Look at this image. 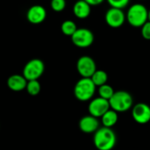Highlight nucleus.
Returning a JSON list of instances; mask_svg holds the SVG:
<instances>
[{
    "label": "nucleus",
    "instance_id": "f257e3e1",
    "mask_svg": "<svg viewBox=\"0 0 150 150\" xmlns=\"http://www.w3.org/2000/svg\"><path fill=\"white\" fill-rule=\"evenodd\" d=\"M93 143L98 150H112L117 143V136L112 127H99L93 136Z\"/></svg>",
    "mask_w": 150,
    "mask_h": 150
},
{
    "label": "nucleus",
    "instance_id": "f03ea898",
    "mask_svg": "<svg viewBox=\"0 0 150 150\" xmlns=\"http://www.w3.org/2000/svg\"><path fill=\"white\" fill-rule=\"evenodd\" d=\"M96 88L91 77H82L75 84L74 96L81 102L90 101L96 92Z\"/></svg>",
    "mask_w": 150,
    "mask_h": 150
},
{
    "label": "nucleus",
    "instance_id": "7ed1b4c3",
    "mask_svg": "<svg viewBox=\"0 0 150 150\" xmlns=\"http://www.w3.org/2000/svg\"><path fill=\"white\" fill-rule=\"evenodd\" d=\"M126 18L130 25L141 27L149 20V10L144 4H134L129 7L126 14Z\"/></svg>",
    "mask_w": 150,
    "mask_h": 150
},
{
    "label": "nucleus",
    "instance_id": "20e7f679",
    "mask_svg": "<svg viewBox=\"0 0 150 150\" xmlns=\"http://www.w3.org/2000/svg\"><path fill=\"white\" fill-rule=\"evenodd\" d=\"M134 99L132 95L125 91H114L112 98L109 99L110 107L117 112H125L133 107Z\"/></svg>",
    "mask_w": 150,
    "mask_h": 150
},
{
    "label": "nucleus",
    "instance_id": "39448f33",
    "mask_svg": "<svg viewBox=\"0 0 150 150\" xmlns=\"http://www.w3.org/2000/svg\"><path fill=\"white\" fill-rule=\"evenodd\" d=\"M45 64L42 60L39 58H33L28 61L23 68L22 75L28 80L39 79L44 73Z\"/></svg>",
    "mask_w": 150,
    "mask_h": 150
},
{
    "label": "nucleus",
    "instance_id": "423d86ee",
    "mask_svg": "<svg viewBox=\"0 0 150 150\" xmlns=\"http://www.w3.org/2000/svg\"><path fill=\"white\" fill-rule=\"evenodd\" d=\"M72 43L80 48H86L94 42V34L88 28H77L70 36Z\"/></svg>",
    "mask_w": 150,
    "mask_h": 150
},
{
    "label": "nucleus",
    "instance_id": "0eeeda50",
    "mask_svg": "<svg viewBox=\"0 0 150 150\" xmlns=\"http://www.w3.org/2000/svg\"><path fill=\"white\" fill-rule=\"evenodd\" d=\"M76 70L82 77H91L97 70V64L91 56L83 55L76 62Z\"/></svg>",
    "mask_w": 150,
    "mask_h": 150
},
{
    "label": "nucleus",
    "instance_id": "6e6552de",
    "mask_svg": "<svg viewBox=\"0 0 150 150\" xmlns=\"http://www.w3.org/2000/svg\"><path fill=\"white\" fill-rule=\"evenodd\" d=\"M106 24L112 28H119L126 22V14L122 9L111 7L107 10L105 15Z\"/></svg>",
    "mask_w": 150,
    "mask_h": 150
},
{
    "label": "nucleus",
    "instance_id": "1a4fd4ad",
    "mask_svg": "<svg viewBox=\"0 0 150 150\" xmlns=\"http://www.w3.org/2000/svg\"><path fill=\"white\" fill-rule=\"evenodd\" d=\"M110 108L111 107H110L109 100L103 98L101 97H98L91 99L88 105V112L89 114L94 117L101 118L102 115Z\"/></svg>",
    "mask_w": 150,
    "mask_h": 150
},
{
    "label": "nucleus",
    "instance_id": "9d476101",
    "mask_svg": "<svg viewBox=\"0 0 150 150\" xmlns=\"http://www.w3.org/2000/svg\"><path fill=\"white\" fill-rule=\"evenodd\" d=\"M132 117L134 120L141 125L150 121V106L145 103H138L132 107Z\"/></svg>",
    "mask_w": 150,
    "mask_h": 150
},
{
    "label": "nucleus",
    "instance_id": "9b49d317",
    "mask_svg": "<svg viewBox=\"0 0 150 150\" xmlns=\"http://www.w3.org/2000/svg\"><path fill=\"white\" fill-rule=\"evenodd\" d=\"M47 18V11L44 6L40 4H34L31 6L26 12L27 20L33 25L41 24Z\"/></svg>",
    "mask_w": 150,
    "mask_h": 150
},
{
    "label": "nucleus",
    "instance_id": "f8f14e48",
    "mask_svg": "<svg viewBox=\"0 0 150 150\" xmlns=\"http://www.w3.org/2000/svg\"><path fill=\"white\" fill-rule=\"evenodd\" d=\"M79 128L84 134H94L100 127L98 118L91 114L83 116L79 120Z\"/></svg>",
    "mask_w": 150,
    "mask_h": 150
},
{
    "label": "nucleus",
    "instance_id": "ddd939ff",
    "mask_svg": "<svg viewBox=\"0 0 150 150\" xmlns=\"http://www.w3.org/2000/svg\"><path fill=\"white\" fill-rule=\"evenodd\" d=\"M27 83V80L23 75L14 74L8 77L7 79V86L12 91H21L25 90V86Z\"/></svg>",
    "mask_w": 150,
    "mask_h": 150
},
{
    "label": "nucleus",
    "instance_id": "4468645a",
    "mask_svg": "<svg viewBox=\"0 0 150 150\" xmlns=\"http://www.w3.org/2000/svg\"><path fill=\"white\" fill-rule=\"evenodd\" d=\"M91 12V5H90L84 0H78L73 5L74 15L80 19L87 18Z\"/></svg>",
    "mask_w": 150,
    "mask_h": 150
},
{
    "label": "nucleus",
    "instance_id": "2eb2a0df",
    "mask_svg": "<svg viewBox=\"0 0 150 150\" xmlns=\"http://www.w3.org/2000/svg\"><path fill=\"white\" fill-rule=\"evenodd\" d=\"M119 112H117L116 111H114L113 109L110 108L109 110H107L101 117V121L104 127H114L118 120H119Z\"/></svg>",
    "mask_w": 150,
    "mask_h": 150
},
{
    "label": "nucleus",
    "instance_id": "dca6fc26",
    "mask_svg": "<svg viewBox=\"0 0 150 150\" xmlns=\"http://www.w3.org/2000/svg\"><path fill=\"white\" fill-rule=\"evenodd\" d=\"M91 79L92 80V82L94 83V84L98 87V86H101L105 83H107V80H108V75L107 73L105 71V70H102V69H97L93 75L91 76Z\"/></svg>",
    "mask_w": 150,
    "mask_h": 150
},
{
    "label": "nucleus",
    "instance_id": "f3484780",
    "mask_svg": "<svg viewBox=\"0 0 150 150\" xmlns=\"http://www.w3.org/2000/svg\"><path fill=\"white\" fill-rule=\"evenodd\" d=\"M25 90L30 96L34 97V96H37L40 94V92L41 91V85H40V82L38 81V79L28 80L26 86H25Z\"/></svg>",
    "mask_w": 150,
    "mask_h": 150
},
{
    "label": "nucleus",
    "instance_id": "a211bd4d",
    "mask_svg": "<svg viewBox=\"0 0 150 150\" xmlns=\"http://www.w3.org/2000/svg\"><path fill=\"white\" fill-rule=\"evenodd\" d=\"M76 29H77V26H76V23L70 19L63 21L61 25V31L66 36L70 37L76 32Z\"/></svg>",
    "mask_w": 150,
    "mask_h": 150
},
{
    "label": "nucleus",
    "instance_id": "6ab92c4d",
    "mask_svg": "<svg viewBox=\"0 0 150 150\" xmlns=\"http://www.w3.org/2000/svg\"><path fill=\"white\" fill-rule=\"evenodd\" d=\"M113 93H114L113 88L107 83L98 86V95H99V97H101L103 98L109 100L112 98V96L113 95Z\"/></svg>",
    "mask_w": 150,
    "mask_h": 150
},
{
    "label": "nucleus",
    "instance_id": "aec40b11",
    "mask_svg": "<svg viewBox=\"0 0 150 150\" xmlns=\"http://www.w3.org/2000/svg\"><path fill=\"white\" fill-rule=\"evenodd\" d=\"M51 9L55 12H62L66 8V0H51Z\"/></svg>",
    "mask_w": 150,
    "mask_h": 150
},
{
    "label": "nucleus",
    "instance_id": "412c9836",
    "mask_svg": "<svg viewBox=\"0 0 150 150\" xmlns=\"http://www.w3.org/2000/svg\"><path fill=\"white\" fill-rule=\"evenodd\" d=\"M111 7L119 9H125L130 3V0H106Z\"/></svg>",
    "mask_w": 150,
    "mask_h": 150
},
{
    "label": "nucleus",
    "instance_id": "4be33fe9",
    "mask_svg": "<svg viewBox=\"0 0 150 150\" xmlns=\"http://www.w3.org/2000/svg\"><path fill=\"white\" fill-rule=\"evenodd\" d=\"M142 30H141V33H142V38H144L145 40H150V21L148 20L145 24H143L142 26H141Z\"/></svg>",
    "mask_w": 150,
    "mask_h": 150
},
{
    "label": "nucleus",
    "instance_id": "5701e85b",
    "mask_svg": "<svg viewBox=\"0 0 150 150\" xmlns=\"http://www.w3.org/2000/svg\"><path fill=\"white\" fill-rule=\"evenodd\" d=\"M84 1H86L91 6L99 5V4H103L105 2V0H84Z\"/></svg>",
    "mask_w": 150,
    "mask_h": 150
},
{
    "label": "nucleus",
    "instance_id": "b1692460",
    "mask_svg": "<svg viewBox=\"0 0 150 150\" xmlns=\"http://www.w3.org/2000/svg\"><path fill=\"white\" fill-rule=\"evenodd\" d=\"M149 20L150 21V9L149 10Z\"/></svg>",
    "mask_w": 150,
    "mask_h": 150
}]
</instances>
